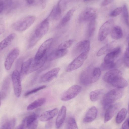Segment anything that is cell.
<instances>
[{"instance_id": "obj_25", "label": "cell", "mask_w": 129, "mask_h": 129, "mask_svg": "<svg viewBox=\"0 0 129 129\" xmlns=\"http://www.w3.org/2000/svg\"><path fill=\"white\" fill-rule=\"evenodd\" d=\"M32 60V58H30L22 63L20 70L21 76H24L29 74V70Z\"/></svg>"}, {"instance_id": "obj_17", "label": "cell", "mask_w": 129, "mask_h": 129, "mask_svg": "<svg viewBox=\"0 0 129 129\" xmlns=\"http://www.w3.org/2000/svg\"><path fill=\"white\" fill-rule=\"evenodd\" d=\"M58 110L57 108L44 112L39 117V119L42 121H49L53 118L57 114Z\"/></svg>"}, {"instance_id": "obj_51", "label": "cell", "mask_w": 129, "mask_h": 129, "mask_svg": "<svg viewBox=\"0 0 129 129\" xmlns=\"http://www.w3.org/2000/svg\"><path fill=\"white\" fill-rule=\"evenodd\" d=\"M52 122L51 121L48 122L46 125L45 127L47 128H49L52 126Z\"/></svg>"}, {"instance_id": "obj_7", "label": "cell", "mask_w": 129, "mask_h": 129, "mask_svg": "<svg viewBox=\"0 0 129 129\" xmlns=\"http://www.w3.org/2000/svg\"><path fill=\"white\" fill-rule=\"evenodd\" d=\"M81 89V86L78 85L72 86L62 94L61 98V100L66 101L72 99L80 93Z\"/></svg>"}, {"instance_id": "obj_36", "label": "cell", "mask_w": 129, "mask_h": 129, "mask_svg": "<svg viewBox=\"0 0 129 129\" xmlns=\"http://www.w3.org/2000/svg\"><path fill=\"white\" fill-rule=\"evenodd\" d=\"M4 9L6 13L9 12L14 7V3L13 0H4Z\"/></svg>"}, {"instance_id": "obj_35", "label": "cell", "mask_w": 129, "mask_h": 129, "mask_svg": "<svg viewBox=\"0 0 129 129\" xmlns=\"http://www.w3.org/2000/svg\"><path fill=\"white\" fill-rule=\"evenodd\" d=\"M66 129H78V126L75 119L72 117L67 120L65 124Z\"/></svg>"}, {"instance_id": "obj_24", "label": "cell", "mask_w": 129, "mask_h": 129, "mask_svg": "<svg viewBox=\"0 0 129 129\" xmlns=\"http://www.w3.org/2000/svg\"><path fill=\"white\" fill-rule=\"evenodd\" d=\"M16 36V35L15 33H12L0 42V52L11 44Z\"/></svg>"}, {"instance_id": "obj_43", "label": "cell", "mask_w": 129, "mask_h": 129, "mask_svg": "<svg viewBox=\"0 0 129 129\" xmlns=\"http://www.w3.org/2000/svg\"><path fill=\"white\" fill-rule=\"evenodd\" d=\"M46 86L44 85L36 87L26 92L25 94V96L26 97L27 96L31 94L35 93L41 90L44 89L46 88Z\"/></svg>"}, {"instance_id": "obj_53", "label": "cell", "mask_w": 129, "mask_h": 129, "mask_svg": "<svg viewBox=\"0 0 129 129\" xmlns=\"http://www.w3.org/2000/svg\"><path fill=\"white\" fill-rule=\"evenodd\" d=\"M41 4H42L43 8L44 7L45 4V0H39Z\"/></svg>"}, {"instance_id": "obj_16", "label": "cell", "mask_w": 129, "mask_h": 129, "mask_svg": "<svg viewBox=\"0 0 129 129\" xmlns=\"http://www.w3.org/2000/svg\"><path fill=\"white\" fill-rule=\"evenodd\" d=\"M11 78L9 76L6 78L3 82L1 87L2 99H5L9 94L10 90Z\"/></svg>"}, {"instance_id": "obj_22", "label": "cell", "mask_w": 129, "mask_h": 129, "mask_svg": "<svg viewBox=\"0 0 129 129\" xmlns=\"http://www.w3.org/2000/svg\"><path fill=\"white\" fill-rule=\"evenodd\" d=\"M66 111V107L64 106H62L59 111L56 120L55 124L57 128H60L63 124L65 119Z\"/></svg>"}, {"instance_id": "obj_28", "label": "cell", "mask_w": 129, "mask_h": 129, "mask_svg": "<svg viewBox=\"0 0 129 129\" xmlns=\"http://www.w3.org/2000/svg\"><path fill=\"white\" fill-rule=\"evenodd\" d=\"M62 12L56 5L54 6L47 18L49 20V18L54 20H57L60 17Z\"/></svg>"}, {"instance_id": "obj_14", "label": "cell", "mask_w": 129, "mask_h": 129, "mask_svg": "<svg viewBox=\"0 0 129 129\" xmlns=\"http://www.w3.org/2000/svg\"><path fill=\"white\" fill-rule=\"evenodd\" d=\"M49 20L47 18L43 20L38 25L34 33L41 38L48 31L49 27Z\"/></svg>"}, {"instance_id": "obj_27", "label": "cell", "mask_w": 129, "mask_h": 129, "mask_svg": "<svg viewBox=\"0 0 129 129\" xmlns=\"http://www.w3.org/2000/svg\"><path fill=\"white\" fill-rule=\"evenodd\" d=\"M46 101L44 98H41L37 99L29 104L27 107V110L30 111L39 107L44 104Z\"/></svg>"}, {"instance_id": "obj_9", "label": "cell", "mask_w": 129, "mask_h": 129, "mask_svg": "<svg viewBox=\"0 0 129 129\" xmlns=\"http://www.w3.org/2000/svg\"><path fill=\"white\" fill-rule=\"evenodd\" d=\"M93 69L89 67L81 72L80 76V80L82 84L86 85L93 83L92 80Z\"/></svg>"}, {"instance_id": "obj_26", "label": "cell", "mask_w": 129, "mask_h": 129, "mask_svg": "<svg viewBox=\"0 0 129 129\" xmlns=\"http://www.w3.org/2000/svg\"><path fill=\"white\" fill-rule=\"evenodd\" d=\"M109 84L114 87L120 88L126 86L128 83L125 79L121 77L111 82Z\"/></svg>"}, {"instance_id": "obj_40", "label": "cell", "mask_w": 129, "mask_h": 129, "mask_svg": "<svg viewBox=\"0 0 129 129\" xmlns=\"http://www.w3.org/2000/svg\"><path fill=\"white\" fill-rule=\"evenodd\" d=\"M123 16L127 25L128 26L129 24V14L128 8L126 4L124 5L122 8Z\"/></svg>"}, {"instance_id": "obj_37", "label": "cell", "mask_w": 129, "mask_h": 129, "mask_svg": "<svg viewBox=\"0 0 129 129\" xmlns=\"http://www.w3.org/2000/svg\"><path fill=\"white\" fill-rule=\"evenodd\" d=\"M41 38L37 36L34 33L31 36L28 43V47L31 48L34 47Z\"/></svg>"}, {"instance_id": "obj_10", "label": "cell", "mask_w": 129, "mask_h": 129, "mask_svg": "<svg viewBox=\"0 0 129 129\" xmlns=\"http://www.w3.org/2000/svg\"><path fill=\"white\" fill-rule=\"evenodd\" d=\"M53 41L52 38H49L43 42L38 48L35 55L34 60H37L41 58L46 52Z\"/></svg>"}, {"instance_id": "obj_38", "label": "cell", "mask_w": 129, "mask_h": 129, "mask_svg": "<svg viewBox=\"0 0 129 129\" xmlns=\"http://www.w3.org/2000/svg\"><path fill=\"white\" fill-rule=\"evenodd\" d=\"M74 42L72 39H69L61 43L58 46V49H66L70 47Z\"/></svg>"}, {"instance_id": "obj_19", "label": "cell", "mask_w": 129, "mask_h": 129, "mask_svg": "<svg viewBox=\"0 0 129 129\" xmlns=\"http://www.w3.org/2000/svg\"><path fill=\"white\" fill-rule=\"evenodd\" d=\"M98 110L94 106L90 107L87 112L83 119L84 123H89L93 121L96 118Z\"/></svg>"}, {"instance_id": "obj_44", "label": "cell", "mask_w": 129, "mask_h": 129, "mask_svg": "<svg viewBox=\"0 0 129 129\" xmlns=\"http://www.w3.org/2000/svg\"><path fill=\"white\" fill-rule=\"evenodd\" d=\"M122 11V7H118L112 11L110 14V15L111 17H115L119 15Z\"/></svg>"}, {"instance_id": "obj_8", "label": "cell", "mask_w": 129, "mask_h": 129, "mask_svg": "<svg viewBox=\"0 0 129 129\" xmlns=\"http://www.w3.org/2000/svg\"><path fill=\"white\" fill-rule=\"evenodd\" d=\"M96 10L95 8L88 7L85 8L80 15L79 21L83 22L90 21L96 15Z\"/></svg>"}, {"instance_id": "obj_15", "label": "cell", "mask_w": 129, "mask_h": 129, "mask_svg": "<svg viewBox=\"0 0 129 129\" xmlns=\"http://www.w3.org/2000/svg\"><path fill=\"white\" fill-rule=\"evenodd\" d=\"M122 73L118 69H114L107 72L103 76L102 79L104 81L109 84L116 79L122 77Z\"/></svg>"}, {"instance_id": "obj_23", "label": "cell", "mask_w": 129, "mask_h": 129, "mask_svg": "<svg viewBox=\"0 0 129 129\" xmlns=\"http://www.w3.org/2000/svg\"><path fill=\"white\" fill-rule=\"evenodd\" d=\"M68 52L67 49H57L49 55L48 59L49 61H52L60 58L65 56L67 54Z\"/></svg>"}, {"instance_id": "obj_4", "label": "cell", "mask_w": 129, "mask_h": 129, "mask_svg": "<svg viewBox=\"0 0 129 129\" xmlns=\"http://www.w3.org/2000/svg\"><path fill=\"white\" fill-rule=\"evenodd\" d=\"M114 21L113 19H109L105 22L100 27L98 36V41H103L108 34L111 32L113 27Z\"/></svg>"}, {"instance_id": "obj_1", "label": "cell", "mask_w": 129, "mask_h": 129, "mask_svg": "<svg viewBox=\"0 0 129 129\" xmlns=\"http://www.w3.org/2000/svg\"><path fill=\"white\" fill-rule=\"evenodd\" d=\"M123 94V90L118 88L112 89L106 93L104 96L102 100V104L104 109L117 100L120 98Z\"/></svg>"}, {"instance_id": "obj_21", "label": "cell", "mask_w": 129, "mask_h": 129, "mask_svg": "<svg viewBox=\"0 0 129 129\" xmlns=\"http://www.w3.org/2000/svg\"><path fill=\"white\" fill-rule=\"evenodd\" d=\"M47 58V55L45 54L40 59L33 60L29 70V73L34 72L41 68L45 63Z\"/></svg>"}, {"instance_id": "obj_42", "label": "cell", "mask_w": 129, "mask_h": 129, "mask_svg": "<svg viewBox=\"0 0 129 129\" xmlns=\"http://www.w3.org/2000/svg\"><path fill=\"white\" fill-rule=\"evenodd\" d=\"M16 119L13 118L9 119L5 126V129H13L16 124Z\"/></svg>"}, {"instance_id": "obj_5", "label": "cell", "mask_w": 129, "mask_h": 129, "mask_svg": "<svg viewBox=\"0 0 129 129\" xmlns=\"http://www.w3.org/2000/svg\"><path fill=\"white\" fill-rule=\"evenodd\" d=\"M21 76L20 73L17 69L13 71L11 76L14 92L17 97L20 96L22 91Z\"/></svg>"}, {"instance_id": "obj_12", "label": "cell", "mask_w": 129, "mask_h": 129, "mask_svg": "<svg viewBox=\"0 0 129 129\" xmlns=\"http://www.w3.org/2000/svg\"><path fill=\"white\" fill-rule=\"evenodd\" d=\"M121 105V104L119 103L112 104L106 109L104 117L105 123L112 119L120 108Z\"/></svg>"}, {"instance_id": "obj_20", "label": "cell", "mask_w": 129, "mask_h": 129, "mask_svg": "<svg viewBox=\"0 0 129 129\" xmlns=\"http://www.w3.org/2000/svg\"><path fill=\"white\" fill-rule=\"evenodd\" d=\"M121 51V48L118 47L113 50L107 54L104 59V62L111 63L114 62L119 55Z\"/></svg>"}, {"instance_id": "obj_30", "label": "cell", "mask_w": 129, "mask_h": 129, "mask_svg": "<svg viewBox=\"0 0 129 129\" xmlns=\"http://www.w3.org/2000/svg\"><path fill=\"white\" fill-rule=\"evenodd\" d=\"M96 16L90 21L88 29V34L89 37H92L95 30L96 25Z\"/></svg>"}, {"instance_id": "obj_46", "label": "cell", "mask_w": 129, "mask_h": 129, "mask_svg": "<svg viewBox=\"0 0 129 129\" xmlns=\"http://www.w3.org/2000/svg\"><path fill=\"white\" fill-rule=\"evenodd\" d=\"M124 61L125 65L129 66V49L128 47L126 49L124 56Z\"/></svg>"}, {"instance_id": "obj_6", "label": "cell", "mask_w": 129, "mask_h": 129, "mask_svg": "<svg viewBox=\"0 0 129 129\" xmlns=\"http://www.w3.org/2000/svg\"><path fill=\"white\" fill-rule=\"evenodd\" d=\"M88 53L83 52L79 54L68 66L66 69V72H71L81 66L87 58Z\"/></svg>"}, {"instance_id": "obj_29", "label": "cell", "mask_w": 129, "mask_h": 129, "mask_svg": "<svg viewBox=\"0 0 129 129\" xmlns=\"http://www.w3.org/2000/svg\"><path fill=\"white\" fill-rule=\"evenodd\" d=\"M111 32L112 37L114 39H119L123 36L122 30L121 28L119 26L113 27Z\"/></svg>"}, {"instance_id": "obj_49", "label": "cell", "mask_w": 129, "mask_h": 129, "mask_svg": "<svg viewBox=\"0 0 129 129\" xmlns=\"http://www.w3.org/2000/svg\"><path fill=\"white\" fill-rule=\"evenodd\" d=\"M114 0H103L101 6H104L107 5L111 3Z\"/></svg>"}, {"instance_id": "obj_54", "label": "cell", "mask_w": 129, "mask_h": 129, "mask_svg": "<svg viewBox=\"0 0 129 129\" xmlns=\"http://www.w3.org/2000/svg\"><path fill=\"white\" fill-rule=\"evenodd\" d=\"M2 99L1 92H0V106L1 104V99Z\"/></svg>"}, {"instance_id": "obj_33", "label": "cell", "mask_w": 129, "mask_h": 129, "mask_svg": "<svg viewBox=\"0 0 129 129\" xmlns=\"http://www.w3.org/2000/svg\"><path fill=\"white\" fill-rule=\"evenodd\" d=\"M126 109L124 108H122L118 113L116 116L115 121L116 123L120 124L125 118L127 114Z\"/></svg>"}, {"instance_id": "obj_3", "label": "cell", "mask_w": 129, "mask_h": 129, "mask_svg": "<svg viewBox=\"0 0 129 129\" xmlns=\"http://www.w3.org/2000/svg\"><path fill=\"white\" fill-rule=\"evenodd\" d=\"M38 115L33 113L24 118L22 123L16 127V129H35L37 126Z\"/></svg>"}, {"instance_id": "obj_45", "label": "cell", "mask_w": 129, "mask_h": 129, "mask_svg": "<svg viewBox=\"0 0 129 129\" xmlns=\"http://www.w3.org/2000/svg\"><path fill=\"white\" fill-rule=\"evenodd\" d=\"M9 119L8 117L6 115L2 117L0 121V129H5V125Z\"/></svg>"}, {"instance_id": "obj_47", "label": "cell", "mask_w": 129, "mask_h": 129, "mask_svg": "<svg viewBox=\"0 0 129 129\" xmlns=\"http://www.w3.org/2000/svg\"><path fill=\"white\" fill-rule=\"evenodd\" d=\"M5 29L4 20L2 18H0V35L3 34Z\"/></svg>"}, {"instance_id": "obj_31", "label": "cell", "mask_w": 129, "mask_h": 129, "mask_svg": "<svg viewBox=\"0 0 129 129\" xmlns=\"http://www.w3.org/2000/svg\"><path fill=\"white\" fill-rule=\"evenodd\" d=\"M104 89H100L91 92L89 95L90 100L93 102L97 101L104 93Z\"/></svg>"}, {"instance_id": "obj_41", "label": "cell", "mask_w": 129, "mask_h": 129, "mask_svg": "<svg viewBox=\"0 0 129 129\" xmlns=\"http://www.w3.org/2000/svg\"><path fill=\"white\" fill-rule=\"evenodd\" d=\"M116 66L114 62L111 63L103 62L101 65V68L102 70H110L114 68Z\"/></svg>"}, {"instance_id": "obj_48", "label": "cell", "mask_w": 129, "mask_h": 129, "mask_svg": "<svg viewBox=\"0 0 129 129\" xmlns=\"http://www.w3.org/2000/svg\"><path fill=\"white\" fill-rule=\"evenodd\" d=\"M129 128V118L128 117L122 126V128L123 129H127Z\"/></svg>"}, {"instance_id": "obj_13", "label": "cell", "mask_w": 129, "mask_h": 129, "mask_svg": "<svg viewBox=\"0 0 129 129\" xmlns=\"http://www.w3.org/2000/svg\"><path fill=\"white\" fill-rule=\"evenodd\" d=\"M90 47V41L88 40L81 41L78 42L75 45L74 49L75 54H79L83 52L88 53Z\"/></svg>"}, {"instance_id": "obj_34", "label": "cell", "mask_w": 129, "mask_h": 129, "mask_svg": "<svg viewBox=\"0 0 129 129\" xmlns=\"http://www.w3.org/2000/svg\"><path fill=\"white\" fill-rule=\"evenodd\" d=\"M75 11V8H73L67 11L61 21V24L62 26L65 25L69 21L72 17Z\"/></svg>"}, {"instance_id": "obj_52", "label": "cell", "mask_w": 129, "mask_h": 129, "mask_svg": "<svg viewBox=\"0 0 129 129\" xmlns=\"http://www.w3.org/2000/svg\"><path fill=\"white\" fill-rule=\"evenodd\" d=\"M27 3L29 5H31L35 2V0H26Z\"/></svg>"}, {"instance_id": "obj_18", "label": "cell", "mask_w": 129, "mask_h": 129, "mask_svg": "<svg viewBox=\"0 0 129 129\" xmlns=\"http://www.w3.org/2000/svg\"><path fill=\"white\" fill-rule=\"evenodd\" d=\"M60 70L59 68H54L44 74L41 77L42 82H46L51 80L57 75Z\"/></svg>"}, {"instance_id": "obj_11", "label": "cell", "mask_w": 129, "mask_h": 129, "mask_svg": "<svg viewBox=\"0 0 129 129\" xmlns=\"http://www.w3.org/2000/svg\"><path fill=\"white\" fill-rule=\"evenodd\" d=\"M20 51L16 48L12 50L9 53L4 62V66L7 70H10L15 60L19 55Z\"/></svg>"}, {"instance_id": "obj_2", "label": "cell", "mask_w": 129, "mask_h": 129, "mask_svg": "<svg viewBox=\"0 0 129 129\" xmlns=\"http://www.w3.org/2000/svg\"><path fill=\"white\" fill-rule=\"evenodd\" d=\"M36 19L33 15H28L20 19L12 25L13 28L19 32L25 31L28 28L33 24Z\"/></svg>"}, {"instance_id": "obj_55", "label": "cell", "mask_w": 129, "mask_h": 129, "mask_svg": "<svg viewBox=\"0 0 129 129\" xmlns=\"http://www.w3.org/2000/svg\"><path fill=\"white\" fill-rule=\"evenodd\" d=\"M93 0H83L84 2H88Z\"/></svg>"}, {"instance_id": "obj_32", "label": "cell", "mask_w": 129, "mask_h": 129, "mask_svg": "<svg viewBox=\"0 0 129 129\" xmlns=\"http://www.w3.org/2000/svg\"><path fill=\"white\" fill-rule=\"evenodd\" d=\"M113 43L112 42L107 44L101 48L97 53V56L99 57L109 52L112 48Z\"/></svg>"}, {"instance_id": "obj_39", "label": "cell", "mask_w": 129, "mask_h": 129, "mask_svg": "<svg viewBox=\"0 0 129 129\" xmlns=\"http://www.w3.org/2000/svg\"><path fill=\"white\" fill-rule=\"evenodd\" d=\"M101 74L100 69L96 67L93 69L92 71V79L93 83L96 82L98 80Z\"/></svg>"}, {"instance_id": "obj_50", "label": "cell", "mask_w": 129, "mask_h": 129, "mask_svg": "<svg viewBox=\"0 0 129 129\" xmlns=\"http://www.w3.org/2000/svg\"><path fill=\"white\" fill-rule=\"evenodd\" d=\"M4 3L3 0H0V14L4 10Z\"/></svg>"}]
</instances>
